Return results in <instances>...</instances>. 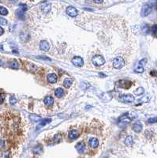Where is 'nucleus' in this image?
I'll return each instance as SVG.
<instances>
[{
  "instance_id": "1",
  "label": "nucleus",
  "mask_w": 157,
  "mask_h": 158,
  "mask_svg": "<svg viewBox=\"0 0 157 158\" xmlns=\"http://www.w3.org/2000/svg\"><path fill=\"white\" fill-rule=\"evenodd\" d=\"M22 135V125L16 114L5 112L0 114V136L11 143L17 142Z\"/></svg>"
},
{
  "instance_id": "2",
  "label": "nucleus",
  "mask_w": 157,
  "mask_h": 158,
  "mask_svg": "<svg viewBox=\"0 0 157 158\" xmlns=\"http://www.w3.org/2000/svg\"><path fill=\"white\" fill-rule=\"evenodd\" d=\"M125 65V62L122 57H116L113 60V66L116 69H121Z\"/></svg>"
},
{
  "instance_id": "3",
  "label": "nucleus",
  "mask_w": 157,
  "mask_h": 158,
  "mask_svg": "<svg viewBox=\"0 0 157 158\" xmlns=\"http://www.w3.org/2000/svg\"><path fill=\"white\" fill-rule=\"evenodd\" d=\"M92 63H93L95 66H100L105 63V59H104V57L101 55H95L93 58H92Z\"/></svg>"
},
{
  "instance_id": "4",
  "label": "nucleus",
  "mask_w": 157,
  "mask_h": 158,
  "mask_svg": "<svg viewBox=\"0 0 157 158\" xmlns=\"http://www.w3.org/2000/svg\"><path fill=\"white\" fill-rule=\"evenodd\" d=\"M152 6L150 4H148V3L145 4L142 7V10H141V16L142 17L148 16L152 12Z\"/></svg>"
},
{
  "instance_id": "5",
  "label": "nucleus",
  "mask_w": 157,
  "mask_h": 158,
  "mask_svg": "<svg viewBox=\"0 0 157 158\" xmlns=\"http://www.w3.org/2000/svg\"><path fill=\"white\" fill-rule=\"evenodd\" d=\"M119 99L121 101L126 102V103H131L134 100V97L130 94H126V95H122L120 96Z\"/></svg>"
},
{
  "instance_id": "6",
  "label": "nucleus",
  "mask_w": 157,
  "mask_h": 158,
  "mask_svg": "<svg viewBox=\"0 0 157 158\" xmlns=\"http://www.w3.org/2000/svg\"><path fill=\"white\" fill-rule=\"evenodd\" d=\"M72 63L75 66H82L84 65V61L81 57L79 56H76L72 59Z\"/></svg>"
},
{
  "instance_id": "7",
  "label": "nucleus",
  "mask_w": 157,
  "mask_h": 158,
  "mask_svg": "<svg viewBox=\"0 0 157 158\" xmlns=\"http://www.w3.org/2000/svg\"><path fill=\"white\" fill-rule=\"evenodd\" d=\"M66 14L70 17H76L78 15V10L76 8H74L73 6H69L66 9Z\"/></svg>"
},
{
  "instance_id": "8",
  "label": "nucleus",
  "mask_w": 157,
  "mask_h": 158,
  "mask_svg": "<svg viewBox=\"0 0 157 158\" xmlns=\"http://www.w3.org/2000/svg\"><path fill=\"white\" fill-rule=\"evenodd\" d=\"M130 122V119L129 118L127 115H122V117H120V119H119V123H118V126H125L126 124L129 123Z\"/></svg>"
},
{
  "instance_id": "9",
  "label": "nucleus",
  "mask_w": 157,
  "mask_h": 158,
  "mask_svg": "<svg viewBox=\"0 0 157 158\" xmlns=\"http://www.w3.org/2000/svg\"><path fill=\"white\" fill-rule=\"evenodd\" d=\"M118 85L124 89H129L131 86V82L127 80H121L118 82Z\"/></svg>"
},
{
  "instance_id": "10",
  "label": "nucleus",
  "mask_w": 157,
  "mask_h": 158,
  "mask_svg": "<svg viewBox=\"0 0 157 158\" xmlns=\"http://www.w3.org/2000/svg\"><path fill=\"white\" fill-rule=\"evenodd\" d=\"M40 48L42 51H48L49 50V48H50L49 43H48L47 41H46V40H42L40 43Z\"/></svg>"
},
{
  "instance_id": "11",
  "label": "nucleus",
  "mask_w": 157,
  "mask_h": 158,
  "mask_svg": "<svg viewBox=\"0 0 157 158\" xmlns=\"http://www.w3.org/2000/svg\"><path fill=\"white\" fill-rule=\"evenodd\" d=\"M89 143L90 147H92V148H96V147L99 146V141H98V139L96 138H90Z\"/></svg>"
},
{
  "instance_id": "12",
  "label": "nucleus",
  "mask_w": 157,
  "mask_h": 158,
  "mask_svg": "<svg viewBox=\"0 0 157 158\" xmlns=\"http://www.w3.org/2000/svg\"><path fill=\"white\" fill-rule=\"evenodd\" d=\"M133 130L135 132H137V133L141 132V130H142V124H141V123H139V122L135 123L133 125Z\"/></svg>"
},
{
  "instance_id": "13",
  "label": "nucleus",
  "mask_w": 157,
  "mask_h": 158,
  "mask_svg": "<svg viewBox=\"0 0 157 158\" xmlns=\"http://www.w3.org/2000/svg\"><path fill=\"white\" fill-rule=\"evenodd\" d=\"M69 138L70 139H76L79 136V133L78 131L76 130H72L69 132V134H68Z\"/></svg>"
},
{
  "instance_id": "14",
  "label": "nucleus",
  "mask_w": 157,
  "mask_h": 158,
  "mask_svg": "<svg viewBox=\"0 0 157 158\" xmlns=\"http://www.w3.org/2000/svg\"><path fill=\"white\" fill-rule=\"evenodd\" d=\"M47 80L50 83H55L57 82V76L55 74H50L47 77Z\"/></svg>"
},
{
  "instance_id": "15",
  "label": "nucleus",
  "mask_w": 157,
  "mask_h": 158,
  "mask_svg": "<svg viewBox=\"0 0 157 158\" xmlns=\"http://www.w3.org/2000/svg\"><path fill=\"white\" fill-rule=\"evenodd\" d=\"M44 103H45V104L47 105V106H51V105H53V104H54V99H53V97H50V96H48V97H45Z\"/></svg>"
},
{
  "instance_id": "16",
  "label": "nucleus",
  "mask_w": 157,
  "mask_h": 158,
  "mask_svg": "<svg viewBox=\"0 0 157 158\" xmlns=\"http://www.w3.org/2000/svg\"><path fill=\"white\" fill-rule=\"evenodd\" d=\"M41 8H42V10L43 13H45V14H47L51 10V4L49 3H43L42 6H41Z\"/></svg>"
},
{
  "instance_id": "17",
  "label": "nucleus",
  "mask_w": 157,
  "mask_h": 158,
  "mask_svg": "<svg viewBox=\"0 0 157 158\" xmlns=\"http://www.w3.org/2000/svg\"><path fill=\"white\" fill-rule=\"evenodd\" d=\"M76 149H78V151L79 153H83L85 149V145H84L83 142H80L76 146Z\"/></svg>"
},
{
  "instance_id": "18",
  "label": "nucleus",
  "mask_w": 157,
  "mask_h": 158,
  "mask_svg": "<svg viewBox=\"0 0 157 158\" xmlns=\"http://www.w3.org/2000/svg\"><path fill=\"white\" fill-rule=\"evenodd\" d=\"M29 119L30 120L33 122V123H37V122H40L41 120V117L39 115H29Z\"/></svg>"
},
{
  "instance_id": "19",
  "label": "nucleus",
  "mask_w": 157,
  "mask_h": 158,
  "mask_svg": "<svg viewBox=\"0 0 157 158\" xmlns=\"http://www.w3.org/2000/svg\"><path fill=\"white\" fill-rule=\"evenodd\" d=\"M133 143V139L131 136H128L125 139V144L127 146H131Z\"/></svg>"
},
{
  "instance_id": "20",
  "label": "nucleus",
  "mask_w": 157,
  "mask_h": 158,
  "mask_svg": "<svg viewBox=\"0 0 157 158\" xmlns=\"http://www.w3.org/2000/svg\"><path fill=\"white\" fill-rule=\"evenodd\" d=\"M64 95V90L62 88H58L55 90V96L57 97H62Z\"/></svg>"
},
{
  "instance_id": "21",
  "label": "nucleus",
  "mask_w": 157,
  "mask_h": 158,
  "mask_svg": "<svg viewBox=\"0 0 157 158\" xmlns=\"http://www.w3.org/2000/svg\"><path fill=\"white\" fill-rule=\"evenodd\" d=\"M63 84H64V86L66 88H69L72 85V80L70 78H69V77H67V78H66L64 80Z\"/></svg>"
},
{
  "instance_id": "22",
  "label": "nucleus",
  "mask_w": 157,
  "mask_h": 158,
  "mask_svg": "<svg viewBox=\"0 0 157 158\" xmlns=\"http://www.w3.org/2000/svg\"><path fill=\"white\" fill-rule=\"evenodd\" d=\"M10 68H12V69H17L18 68V63L16 61V60H12L11 62L10 63Z\"/></svg>"
},
{
  "instance_id": "23",
  "label": "nucleus",
  "mask_w": 157,
  "mask_h": 158,
  "mask_svg": "<svg viewBox=\"0 0 157 158\" xmlns=\"http://www.w3.org/2000/svg\"><path fill=\"white\" fill-rule=\"evenodd\" d=\"M144 92H145V89H144V88L139 87L134 91V94L137 95V96H140V95H142L143 93H144Z\"/></svg>"
},
{
  "instance_id": "24",
  "label": "nucleus",
  "mask_w": 157,
  "mask_h": 158,
  "mask_svg": "<svg viewBox=\"0 0 157 158\" xmlns=\"http://www.w3.org/2000/svg\"><path fill=\"white\" fill-rule=\"evenodd\" d=\"M24 11H22L21 10H17V16L19 17L20 19H24L25 17V15H24Z\"/></svg>"
},
{
  "instance_id": "25",
  "label": "nucleus",
  "mask_w": 157,
  "mask_h": 158,
  "mask_svg": "<svg viewBox=\"0 0 157 158\" xmlns=\"http://www.w3.org/2000/svg\"><path fill=\"white\" fill-rule=\"evenodd\" d=\"M0 14L1 15H7L8 14V10L6 8H5L3 6H0Z\"/></svg>"
},
{
  "instance_id": "26",
  "label": "nucleus",
  "mask_w": 157,
  "mask_h": 158,
  "mask_svg": "<svg viewBox=\"0 0 157 158\" xmlns=\"http://www.w3.org/2000/svg\"><path fill=\"white\" fill-rule=\"evenodd\" d=\"M51 119H45V120H43L42 121H41V123H40V126H45L46 124H47V123H51Z\"/></svg>"
},
{
  "instance_id": "27",
  "label": "nucleus",
  "mask_w": 157,
  "mask_h": 158,
  "mask_svg": "<svg viewBox=\"0 0 157 158\" xmlns=\"http://www.w3.org/2000/svg\"><path fill=\"white\" fill-rule=\"evenodd\" d=\"M144 71H145V70H144V67L142 66H137L134 69V71L137 72V73H143Z\"/></svg>"
},
{
  "instance_id": "28",
  "label": "nucleus",
  "mask_w": 157,
  "mask_h": 158,
  "mask_svg": "<svg viewBox=\"0 0 157 158\" xmlns=\"http://www.w3.org/2000/svg\"><path fill=\"white\" fill-rule=\"evenodd\" d=\"M41 150H42V147L40 146H36V147H35L34 149H33V152H34L35 153L39 154V153H40Z\"/></svg>"
},
{
  "instance_id": "29",
  "label": "nucleus",
  "mask_w": 157,
  "mask_h": 158,
  "mask_svg": "<svg viewBox=\"0 0 157 158\" xmlns=\"http://www.w3.org/2000/svg\"><path fill=\"white\" fill-rule=\"evenodd\" d=\"M142 31L143 33H145V34H147V33H148L149 32V28L147 25H144L142 26Z\"/></svg>"
},
{
  "instance_id": "30",
  "label": "nucleus",
  "mask_w": 157,
  "mask_h": 158,
  "mask_svg": "<svg viewBox=\"0 0 157 158\" xmlns=\"http://www.w3.org/2000/svg\"><path fill=\"white\" fill-rule=\"evenodd\" d=\"M148 122L149 123H157V117H152V118L148 119Z\"/></svg>"
},
{
  "instance_id": "31",
  "label": "nucleus",
  "mask_w": 157,
  "mask_h": 158,
  "mask_svg": "<svg viewBox=\"0 0 157 158\" xmlns=\"http://www.w3.org/2000/svg\"><path fill=\"white\" fill-rule=\"evenodd\" d=\"M10 103L11 104H15L17 103V99L14 97H11L10 98Z\"/></svg>"
},
{
  "instance_id": "32",
  "label": "nucleus",
  "mask_w": 157,
  "mask_h": 158,
  "mask_svg": "<svg viewBox=\"0 0 157 158\" xmlns=\"http://www.w3.org/2000/svg\"><path fill=\"white\" fill-rule=\"evenodd\" d=\"M7 24V21L3 18V17H0V25H6Z\"/></svg>"
},
{
  "instance_id": "33",
  "label": "nucleus",
  "mask_w": 157,
  "mask_h": 158,
  "mask_svg": "<svg viewBox=\"0 0 157 158\" xmlns=\"http://www.w3.org/2000/svg\"><path fill=\"white\" fill-rule=\"evenodd\" d=\"M152 33L154 36L157 37V25H155L152 26Z\"/></svg>"
},
{
  "instance_id": "34",
  "label": "nucleus",
  "mask_w": 157,
  "mask_h": 158,
  "mask_svg": "<svg viewBox=\"0 0 157 158\" xmlns=\"http://www.w3.org/2000/svg\"><path fill=\"white\" fill-rule=\"evenodd\" d=\"M5 100V94L2 93H0V104H2Z\"/></svg>"
},
{
  "instance_id": "35",
  "label": "nucleus",
  "mask_w": 157,
  "mask_h": 158,
  "mask_svg": "<svg viewBox=\"0 0 157 158\" xmlns=\"http://www.w3.org/2000/svg\"><path fill=\"white\" fill-rule=\"evenodd\" d=\"M20 10H21L22 11H25L27 10V6L26 5H22V4H20Z\"/></svg>"
},
{
  "instance_id": "36",
  "label": "nucleus",
  "mask_w": 157,
  "mask_h": 158,
  "mask_svg": "<svg viewBox=\"0 0 157 158\" xmlns=\"http://www.w3.org/2000/svg\"><path fill=\"white\" fill-rule=\"evenodd\" d=\"M146 63H147V59H143L142 60L140 61V63H140V65H143V66H144V65H145Z\"/></svg>"
},
{
  "instance_id": "37",
  "label": "nucleus",
  "mask_w": 157,
  "mask_h": 158,
  "mask_svg": "<svg viewBox=\"0 0 157 158\" xmlns=\"http://www.w3.org/2000/svg\"><path fill=\"white\" fill-rule=\"evenodd\" d=\"M151 75H152V76H156V75H157V72L156 71H152Z\"/></svg>"
},
{
  "instance_id": "38",
  "label": "nucleus",
  "mask_w": 157,
  "mask_h": 158,
  "mask_svg": "<svg viewBox=\"0 0 157 158\" xmlns=\"http://www.w3.org/2000/svg\"><path fill=\"white\" fill-rule=\"evenodd\" d=\"M94 2H96V3H102V2H104V0H94Z\"/></svg>"
},
{
  "instance_id": "39",
  "label": "nucleus",
  "mask_w": 157,
  "mask_h": 158,
  "mask_svg": "<svg viewBox=\"0 0 157 158\" xmlns=\"http://www.w3.org/2000/svg\"><path fill=\"white\" fill-rule=\"evenodd\" d=\"M4 33V30L2 27H0V36H2Z\"/></svg>"
},
{
  "instance_id": "40",
  "label": "nucleus",
  "mask_w": 157,
  "mask_h": 158,
  "mask_svg": "<svg viewBox=\"0 0 157 158\" xmlns=\"http://www.w3.org/2000/svg\"><path fill=\"white\" fill-rule=\"evenodd\" d=\"M10 2H17V0H10Z\"/></svg>"
},
{
  "instance_id": "41",
  "label": "nucleus",
  "mask_w": 157,
  "mask_h": 158,
  "mask_svg": "<svg viewBox=\"0 0 157 158\" xmlns=\"http://www.w3.org/2000/svg\"><path fill=\"white\" fill-rule=\"evenodd\" d=\"M2 64H3V62H2V61H0V66L2 65Z\"/></svg>"
},
{
  "instance_id": "42",
  "label": "nucleus",
  "mask_w": 157,
  "mask_h": 158,
  "mask_svg": "<svg viewBox=\"0 0 157 158\" xmlns=\"http://www.w3.org/2000/svg\"><path fill=\"white\" fill-rule=\"evenodd\" d=\"M106 158H107V157H106Z\"/></svg>"
}]
</instances>
